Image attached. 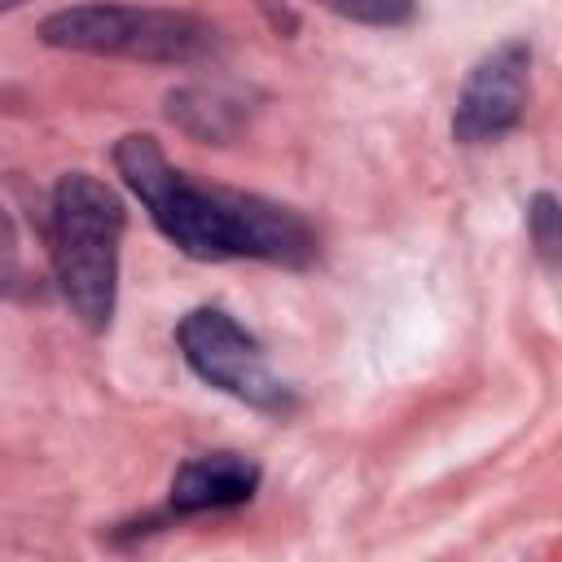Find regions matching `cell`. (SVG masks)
<instances>
[{"label": "cell", "mask_w": 562, "mask_h": 562, "mask_svg": "<svg viewBox=\"0 0 562 562\" xmlns=\"http://www.w3.org/2000/svg\"><path fill=\"white\" fill-rule=\"evenodd\" d=\"M114 167L127 189L145 202L149 220L171 246L189 259H268L303 268L316 255V233L307 220L259 193L193 184L180 167L167 162L162 145L149 132H132L114 145Z\"/></svg>", "instance_id": "6da1fadb"}, {"label": "cell", "mask_w": 562, "mask_h": 562, "mask_svg": "<svg viewBox=\"0 0 562 562\" xmlns=\"http://www.w3.org/2000/svg\"><path fill=\"white\" fill-rule=\"evenodd\" d=\"M123 198L88 176L66 171L48 206V255L66 307L88 325L105 329L119 294V241H123Z\"/></svg>", "instance_id": "7a4b0ae2"}, {"label": "cell", "mask_w": 562, "mask_h": 562, "mask_svg": "<svg viewBox=\"0 0 562 562\" xmlns=\"http://www.w3.org/2000/svg\"><path fill=\"white\" fill-rule=\"evenodd\" d=\"M40 40L92 57L162 61L184 66L215 48V26L184 9H140V4H75L40 22Z\"/></svg>", "instance_id": "3957f363"}, {"label": "cell", "mask_w": 562, "mask_h": 562, "mask_svg": "<svg viewBox=\"0 0 562 562\" xmlns=\"http://www.w3.org/2000/svg\"><path fill=\"white\" fill-rule=\"evenodd\" d=\"M176 342H180L189 369L202 382H211V386H220V391H228V395H237V400H246V404H255L263 413H285L290 408V391L268 369L263 347L228 312L193 307L180 321Z\"/></svg>", "instance_id": "277c9868"}, {"label": "cell", "mask_w": 562, "mask_h": 562, "mask_svg": "<svg viewBox=\"0 0 562 562\" xmlns=\"http://www.w3.org/2000/svg\"><path fill=\"white\" fill-rule=\"evenodd\" d=\"M527 70H531V48L522 40H505L487 57H479V66L470 70L457 97L452 136L461 145H487L509 127H518L527 110Z\"/></svg>", "instance_id": "5b68a950"}, {"label": "cell", "mask_w": 562, "mask_h": 562, "mask_svg": "<svg viewBox=\"0 0 562 562\" xmlns=\"http://www.w3.org/2000/svg\"><path fill=\"white\" fill-rule=\"evenodd\" d=\"M259 487V465L241 452H202L189 457L171 479V509L202 514V509H233L246 505Z\"/></svg>", "instance_id": "8992f818"}, {"label": "cell", "mask_w": 562, "mask_h": 562, "mask_svg": "<svg viewBox=\"0 0 562 562\" xmlns=\"http://www.w3.org/2000/svg\"><path fill=\"white\" fill-rule=\"evenodd\" d=\"M527 233H531L536 255L549 268H562V202L553 193H536L527 202Z\"/></svg>", "instance_id": "52a82bcc"}, {"label": "cell", "mask_w": 562, "mask_h": 562, "mask_svg": "<svg viewBox=\"0 0 562 562\" xmlns=\"http://www.w3.org/2000/svg\"><path fill=\"white\" fill-rule=\"evenodd\" d=\"M321 4L351 22H369V26H395L413 13V0H321Z\"/></svg>", "instance_id": "ba28073f"}, {"label": "cell", "mask_w": 562, "mask_h": 562, "mask_svg": "<svg viewBox=\"0 0 562 562\" xmlns=\"http://www.w3.org/2000/svg\"><path fill=\"white\" fill-rule=\"evenodd\" d=\"M0 4H4V9H18V4H26V0H0Z\"/></svg>", "instance_id": "9c48e42d"}]
</instances>
